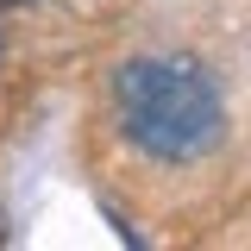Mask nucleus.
<instances>
[{
  "label": "nucleus",
  "mask_w": 251,
  "mask_h": 251,
  "mask_svg": "<svg viewBox=\"0 0 251 251\" xmlns=\"http://www.w3.org/2000/svg\"><path fill=\"white\" fill-rule=\"evenodd\" d=\"M13 6H25V0H13Z\"/></svg>",
  "instance_id": "2"
},
{
  "label": "nucleus",
  "mask_w": 251,
  "mask_h": 251,
  "mask_svg": "<svg viewBox=\"0 0 251 251\" xmlns=\"http://www.w3.org/2000/svg\"><path fill=\"white\" fill-rule=\"evenodd\" d=\"M113 107H120L126 138L163 163L207 157L226 126L214 75L188 57H132L113 75Z\"/></svg>",
  "instance_id": "1"
},
{
  "label": "nucleus",
  "mask_w": 251,
  "mask_h": 251,
  "mask_svg": "<svg viewBox=\"0 0 251 251\" xmlns=\"http://www.w3.org/2000/svg\"><path fill=\"white\" fill-rule=\"evenodd\" d=\"M0 239H6V232H0Z\"/></svg>",
  "instance_id": "3"
}]
</instances>
